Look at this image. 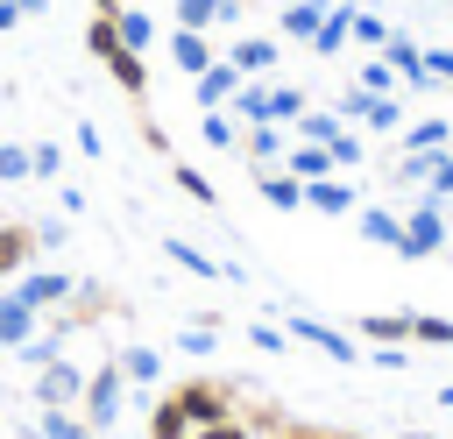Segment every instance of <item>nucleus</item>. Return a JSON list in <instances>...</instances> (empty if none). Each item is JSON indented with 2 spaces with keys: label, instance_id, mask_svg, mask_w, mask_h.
Segmentation results:
<instances>
[{
  "label": "nucleus",
  "instance_id": "nucleus-1",
  "mask_svg": "<svg viewBox=\"0 0 453 439\" xmlns=\"http://www.w3.org/2000/svg\"><path fill=\"white\" fill-rule=\"evenodd\" d=\"M453 241V220H446V205L439 198H418V205H403V262H425V255H439Z\"/></svg>",
  "mask_w": 453,
  "mask_h": 439
},
{
  "label": "nucleus",
  "instance_id": "nucleus-2",
  "mask_svg": "<svg viewBox=\"0 0 453 439\" xmlns=\"http://www.w3.org/2000/svg\"><path fill=\"white\" fill-rule=\"evenodd\" d=\"M120 397H127V375H120V361H99V368L85 375V397H78L85 425H92V432H113V418H120Z\"/></svg>",
  "mask_w": 453,
  "mask_h": 439
},
{
  "label": "nucleus",
  "instance_id": "nucleus-3",
  "mask_svg": "<svg viewBox=\"0 0 453 439\" xmlns=\"http://www.w3.org/2000/svg\"><path fill=\"white\" fill-rule=\"evenodd\" d=\"M78 397H85V368H78V361L57 354V361L35 368V404H42V411H78Z\"/></svg>",
  "mask_w": 453,
  "mask_h": 439
},
{
  "label": "nucleus",
  "instance_id": "nucleus-4",
  "mask_svg": "<svg viewBox=\"0 0 453 439\" xmlns=\"http://www.w3.org/2000/svg\"><path fill=\"white\" fill-rule=\"evenodd\" d=\"M283 333H290V340H304V347H319L326 361H361L354 333H340V326H326V319H311V312H290V319H283Z\"/></svg>",
  "mask_w": 453,
  "mask_h": 439
},
{
  "label": "nucleus",
  "instance_id": "nucleus-5",
  "mask_svg": "<svg viewBox=\"0 0 453 439\" xmlns=\"http://www.w3.org/2000/svg\"><path fill=\"white\" fill-rule=\"evenodd\" d=\"M304 205H311V212H326V220H354L361 184H354L347 170H326V177H311V184H304Z\"/></svg>",
  "mask_w": 453,
  "mask_h": 439
},
{
  "label": "nucleus",
  "instance_id": "nucleus-6",
  "mask_svg": "<svg viewBox=\"0 0 453 439\" xmlns=\"http://www.w3.org/2000/svg\"><path fill=\"white\" fill-rule=\"evenodd\" d=\"M219 57H226L241 78H269V71L283 64V35H234Z\"/></svg>",
  "mask_w": 453,
  "mask_h": 439
},
{
  "label": "nucleus",
  "instance_id": "nucleus-7",
  "mask_svg": "<svg viewBox=\"0 0 453 439\" xmlns=\"http://www.w3.org/2000/svg\"><path fill=\"white\" fill-rule=\"evenodd\" d=\"M99 71L127 92V106H149V57L142 50H127V42H113L106 57H99Z\"/></svg>",
  "mask_w": 453,
  "mask_h": 439
},
{
  "label": "nucleus",
  "instance_id": "nucleus-8",
  "mask_svg": "<svg viewBox=\"0 0 453 439\" xmlns=\"http://www.w3.org/2000/svg\"><path fill=\"white\" fill-rule=\"evenodd\" d=\"M375 57H389L396 85H411V92H432V71H425V42H411L403 28H389V42H382Z\"/></svg>",
  "mask_w": 453,
  "mask_h": 439
},
{
  "label": "nucleus",
  "instance_id": "nucleus-9",
  "mask_svg": "<svg viewBox=\"0 0 453 439\" xmlns=\"http://www.w3.org/2000/svg\"><path fill=\"white\" fill-rule=\"evenodd\" d=\"M283 149H290V127H276V120H255V127H241V163L248 170H276L283 163Z\"/></svg>",
  "mask_w": 453,
  "mask_h": 439
},
{
  "label": "nucleus",
  "instance_id": "nucleus-10",
  "mask_svg": "<svg viewBox=\"0 0 453 439\" xmlns=\"http://www.w3.org/2000/svg\"><path fill=\"white\" fill-rule=\"evenodd\" d=\"M14 290H21V297L42 312V319H50V312H57V304L78 290V276H64V269H21V276H14Z\"/></svg>",
  "mask_w": 453,
  "mask_h": 439
},
{
  "label": "nucleus",
  "instance_id": "nucleus-11",
  "mask_svg": "<svg viewBox=\"0 0 453 439\" xmlns=\"http://www.w3.org/2000/svg\"><path fill=\"white\" fill-rule=\"evenodd\" d=\"M35 248H42V234H35L28 220H0V283H14V276L35 262Z\"/></svg>",
  "mask_w": 453,
  "mask_h": 439
},
{
  "label": "nucleus",
  "instance_id": "nucleus-12",
  "mask_svg": "<svg viewBox=\"0 0 453 439\" xmlns=\"http://www.w3.org/2000/svg\"><path fill=\"white\" fill-rule=\"evenodd\" d=\"M35 333H42V312L21 290H0V347H28Z\"/></svg>",
  "mask_w": 453,
  "mask_h": 439
},
{
  "label": "nucleus",
  "instance_id": "nucleus-13",
  "mask_svg": "<svg viewBox=\"0 0 453 439\" xmlns=\"http://www.w3.org/2000/svg\"><path fill=\"white\" fill-rule=\"evenodd\" d=\"M234 92H241V71H234L226 57H212V64H205V71L191 78V99H198V113H212V106H226Z\"/></svg>",
  "mask_w": 453,
  "mask_h": 439
},
{
  "label": "nucleus",
  "instance_id": "nucleus-14",
  "mask_svg": "<svg viewBox=\"0 0 453 439\" xmlns=\"http://www.w3.org/2000/svg\"><path fill=\"white\" fill-rule=\"evenodd\" d=\"M212 57H219V42H212L205 28H170V64H177L184 78H198Z\"/></svg>",
  "mask_w": 453,
  "mask_h": 439
},
{
  "label": "nucleus",
  "instance_id": "nucleus-15",
  "mask_svg": "<svg viewBox=\"0 0 453 439\" xmlns=\"http://www.w3.org/2000/svg\"><path fill=\"white\" fill-rule=\"evenodd\" d=\"M354 227L375 248H403V205H354Z\"/></svg>",
  "mask_w": 453,
  "mask_h": 439
},
{
  "label": "nucleus",
  "instance_id": "nucleus-16",
  "mask_svg": "<svg viewBox=\"0 0 453 439\" xmlns=\"http://www.w3.org/2000/svg\"><path fill=\"white\" fill-rule=\"evenodd\" d=\"M226 106H234L248 127H255V120H276V78H241V92H234ZM276 127H283V120H276Z\"/></svg>",
  "mask_w": 453,
  "mask_h": 439
},
{
  "label": "nucleus",
  "instance_id": "nucleus-17",
  "mask_svg": "<svg viewBox=\"0 0 453 439\" xmlns=\"http://www.w3.org/2000/svg\"><path fill=\"white\" fill-rule=\"evenodd\" d=\"M241 127H248V120H241L234 106H212V113H198V142H205L212 156H234V149H241Z\"/></svg>",
  "mask_w": 453,
  "mask_h": 439
},
{
  "label": "nucleus",
  "instance_id": "nucleus-18",
  "mask_svg": "<svg viewBox=\"0 0 453 439\" xmlns=\"http://www.w3.org/2000/svg\"><path fill=\"white\" fill-rule=\"evenodd\" d=\"M255 191H262L269 212H297V205H304V177H290L283 163H276V170H255Z\"/></svg>",
  "mask_w": 453,
  "mask_h": 439
},
{
  "label": "nucleus",
  "instance_id": "nucleus-19",
  "mask_svg": "<svg viewBox=\"0 0 453 439\" xmlns=\"http://www.w3.org/2000/svg\"><path fill=\"white\" fill-rule=\"evenodd\" d=\"M163 248H170V262H177V269H191V276H205V283H219V276H226V283H241V269H234V262H212L198 241H177V234H170Z\"/></svg>",
  "mask_w": 453,
  "mask_h": 439
},
{
  "label": "nucleus",
  "instance_id": "nucleus-20",
  "mask_svg": "<svg viewBox=\"0 0 453 439\" xmlns=\"http://www.w3.org/2000/svg\"><path fill=\"white\" fill-rule=\"evenodd\" d=\"M326 7H333V0H283L276 35H283V42H311V35H319V21H326Z\"/></svg>",
  "mask_w": 453,
  "mask_h": 439
},
{
  "label": "nucleus",
  "instance_id": "nucleus-21",
  "mask_svg": "<svg viewBox=\"0 0 453 439\" xmlns=\"http://www.w3.org/2000/svg\"><path fill=\"white\" fill-rule=\"evenodd\" d=\"M354 326H361V340H375V347H411V312H361Z\"/></svg>",
  "mask_w": 453,
  "mask_h": 439
},
{
  "label": "nucleus",
  "instance_id": "nucleus-22",
  "mask_svg": "<svg viewBox=\"0 0 453 439\" xmlns=\"http://www.w3.org/2000/svg\"><path fill=\"white\" fill-rule=\"evenodd\" d=\"M347 7H354V0H333V7H326V21H319V35L304 42L311 57H340V50H347Z\"/></svg>",
  "mask_w": 453,
  "mask_h": 439
},
{
  "label": "nucleus",
  "instance_id": "nucleus-23",
  "mask_svg": "<svg viewBox=\"0 0 453 439\" xmlns=\"http://www.w3.org/2000/svg\"><path fill=\"white\" fill-rule=\"evenodd\" d=\"M283 170L311 184V177H326V170H333V149H319V142H297V135H290V149H283Z\"/></svg>",
  "mask_w": 453,
  "mask_h": 439
},
{
  "label": "nucleus",
  "instance_id": "nucleus-24",
  "mask_svg": "<svg viewBox=\"0 0 453 439\" xmlns=\"http://www.w3.org/2000/svg\"><path fill=\"white\" fill-rule=\"evenodd\" d=\"M113 28H120V42H127V50H142V57H149V50H156V35H163V28H156V14H142V7H120V14H113Z\"/></svg>",
  "mask_w": 453,
  "mask_h": 439
},
{
  "label": "nucleus",
  "instance_id": "nucleus-25",
  "mask_svg": "<svg viewBox=\"0 0 453 439\" xmlns=\"http://www.w3.org/2000/svg\"><path fill=\"white\" fill-rule=\"evenodd\" d=\"M35 432L42 439H106V432L85 425V411H35Z\"/></svg>",
  "mask_w": 453,
  "mask_h": 439
},
{
  "label": "nucleus",
  "instance_id": "nucleus-26",
  "mask_svg": "<svg viewBox=\"0 0 453 439\" xmlns=\"http://www.w3.org/2000/svg\"><path fill=\"white\" fill-rule=\"evenodd\" d=\"M347 42H361V50H382V42H389V21H382L375 7H347Z\"/></svg>",
  "mask_w": 453,
  "mask_h": 439
},
{
  "label": "nucleus",
  "instance_id": "nucleus-27",
  "mask_svg": "<svg viewBox=\"0 0 453 439\" xmlns=\"http://www.w3.org/2000/svg\"><path fill=\"white\" fill-rule=\"evenodd\" d=\"M290 135H297V142H319V149H333V142L347 135V120H340V113H319V106H311V113H304V120H297Z\"/></svg>",
  "mask_w": 453,
  "mask_h": 439
},
{
  "label": "nucleus",
  "instance_id": "nucleus-28",
  "mask_svg": "<svg viewBox=\"0 0 453 439\" xmlns=\"http://www.w3.org/2000/svg\"><path fill=\"white\" fill-rule=\"evenodd\" d=\"M170 184H177L191 205H219V191H212V177H205L198 163H170Z\"/></svg>",
  "mask_w": 453,
  "mask_h": 439
},
{
  "label": "nucleus",
  "instance_id": "nucleus-29",
  "mask_svg": "<svg viewBox=\"0 0 453 439\" xmlns=\"http://www.w3.org/2000/svg\"><path fill=\"white\" fill-rule=\"evenodd\" d=\"M120 375L149 389V382H163V354H156V347H127V354H120Z\"/></svg>",
  "mask_w": 453,
  "mask_h": 439
},
{
  "label": "nucleus",
  "instance_id": "nucleus-30",
  "mask_svg": "<svg viewBox=\"0 0 453 439\" xmlns=\"http://www.w3.org/2000/svg\"><path fill=\"white\" fill-rule=\"evenodd\" d=\"M170 21H177V28H205V35H212V28H219V0H170Z\"/></svg>",
  "mask_w": 453,
  "mask_h": 439
},
{
  "label": "nucleus",
  "instance_id": "nucleus-31",
  "mask_svg": "<svg viewBox=\"0 0 453 439\" xmlns=\"http://www.w3.org/2000/svg\"><path fill=\"white\" fill-rule=\"evenodd\" d=\"M446 135H453V120H411L396 135V149H446Z\"/></svg>",
  "mask_w": 453,
  "mask_h": 439
},
{
  "label": "nucleus",
  "instance_id": "nucleus-32",
  "mask_svg": "<svg viewBox=\"0 0 453 439\" xmlns=\"http://www.w3.org/2000/svg\"><path fill=\"white\" fill-rule=\"evenodd\" d=\"M411 347H453V319H432V312H411Z\"/></svg>",
  "mask_w": 453,
  "mask_h": 439
},
{
  "label": "nucleus",
  "instance_id": "nucleus-33",
  "mask_svg": "<svg viewBox=\"0 0 453 439\" xmlns=\"http://www.w3.org/2000/svg\"><path fill=\"white\" fill-rule=\"evenodd\" d=\"M113 42H120V28H113V14H92V21H85V57L99 64V57H106Z\"/></svg>",
  "mask_w": 453,
  "mask_h": 439
},
{
  "label": "nucleus",
  "instance_id": "nucleus-34",
  "mask_svg": "<svg viewBox=\"0 0 453 439\" xmlns=\"http://www.w3.org/2000/svg\"><path fill=\"white\" fill-rule=\"evenodd\" d=\"M354 85H361V92H403V85H396V71H389V57H368V64L354 71Z\"/></svg>",
  "mask_w": 453,
  "mask_h": 439
},
{
  "label": "nucleus",
  "instance_id": "nucleus-35",
  "mask_svg": "<svg viewBox=\"0 0 453 439\" xmlns=\"http://www.w3.org/2000/svg\"><path fill=\"white\" fill-rule=\"evenodd\" d=\"M134 135H142V149H149V156H170V135H163V120H156L149 106H134Z\"/></svg>",
  "mask_w": 453,
  "mask_h": 439
},
{
  "label": "nucleus",
  "instance_id": "nucleus-36",
  "mask_svg": "<svg viewBox=\"0 0 453 439\" xmlns=\"http://www.w3.org/2000/svg\"><path fill=\"white\" fill-rule=\"evenodd\" d=\"M191 439H255V432L241 425V411H226V418H205V425H191Z\"/></svg>",
  "mask_w": 453,
  "mask_h": 439
},
{
  "label": "nucleus",
  "instance_id": "nucleus-37",
  "mask_svg": "<svg viewBox=\"0 0 453 439\" xmlns=\"http://www.w3.org/2000/svg\"><path fill=\"white\" fill-rule=\"evenodd\" d=\"M64 170V142H35L28 149V177H57Z\"/></svg>",
  "mask_w": 453,
  "mask_h": 439
},
{
  "label": "nucleus",
  "instance_id": "nucleus-38",
  "mask_svg": "<svg viewBox=\"0 0 453 439\" xmlns=\"http://www.w3.org/2000/svg\"><path fill=\"white\" fill-rule=\"evenodd\" d=\"M361 156H368V135H354V127H347V135L333 142V170H354Z\"/></svg>",
  "mask_w": 453,
  "mask_h": 439
},
{
  "label": "nucleus",
  "instance_id": "nucleus-39",
  "mask_svg": "<svg viewBox=\"0 0 453 439\" xmlns=\"http://www.w3.org/2000/svg\"><path fill=\"white\" fill-rule=\"evenodd\" d=\"M0 177H7V184L28 177V142H0Z\"/></svg>",
  "mask_w": 453,
  "mask_h": 439
},
{
  "label": "nucleus",
  "instance_id": "nucleus-40",
  "mask_svg": "<svg viewBox=\"0 0 453 439\" xmlns=\"http://www.w3.org/2000/svg\"><path fill=\"white\" fill-rule=\"evenodd\" d=\"M248 340H255L262 354H290V333H276V326H248Z\"/></svg>",
  "mask_w": 453,
  "mask_h": 439
},
{
  "label": "nucleus",
  "instance_id": "nucleus-41",
  "mask_svg": "<svg viewBox=\"0 0 453 439\" xmlns=\"http://www.w3.org/2000/svg\"><path fill=\"white\" fill-rule=\"evenodd\" d=\"M425 198H439V205H453V156H439V177L425 184Z\"/></svg>",
  "mask_w": 453,
  "mask_h": 439
},
{
  "label": "nucleus",
  "instance_id": "nucleus-42",
  "mask_svg": "<svg viewBox=\"0 0 453 439\" xmlns=\"http://www.w3.org/2000/svg\"><path fill=\"white\" fill-rule=\"evenodd\" d=\"M269 439H326V432H319V425H304V418H290V425H283V432H269Z\"/></svg>",
  "mask_w": 453,
  "mask_h": 439
},
{
  "label": "nucleus",
  "instance_id": "nucleus-43",
  "mask_svg": "<svg viewBox=\"0 0 453 439\" xmlns=\"http://www.w3.org/2000/svg\"><path fill=\"white\" fill-rule=\"evenodd\" d=\"M14 21H21V0H0V35H7Z\"/></svg>",
  "mask_w": 453,
  "mask_h": 439
},
{
  "label": "nucleus",
  "instance_id": "nucleus-44",
  "mask_svg": "<svg viewBox=\"0 0 453 439\" xmlns=\"http://www.w3.org/2000/svg\"><path fill=\"white\" fill-rule=\"evenodd\" d=\"M120 7H127V0H92V14H120Z\"/></svg>",
  "mask_w": 453,
  "mask_h": 439
},
{
  "label": "nucleus",
  "instance_id": "nucleus-45",
  "mask_svg": "<svg viewBox=\"0 0 453 439\" xmlns=\"http://www.w3.org/2000/svg\"><path fill=\"white\" fill-rule=\"evenodd\" d=\"M42 7H50V0H21V14H42Z\"/></svg>",
  "mask_w": 453,
  "mask_h": 439
},
{
  "label": "nucleus",
  "instance_id": "nucleus-46",
  "mask_svg": "<svg viewBox=\"0 0 453 439\" xmlns=\"http://www.w3.org/2000/svg\"><path fill=\"white\" fill-rule=\"evenodd\" d=\"M439 404H446V411H453V382H439Z\"/></svg>",
  "mask_w": 453,
  "mask_h": 439
},
{
  "label": "nucleus",
  "instance_id": "nucleus-47",
  "mask_svg": "<svg viewBox=\"0 0 453 439\" xmlns=\"http://www.w3.org/2000/svg\"><path fill=\"white\" fill-rule=\"evenodd\" d=\"M326 439H368V432H326Z\"/></svg>",
  "mask_w": 453,
  "mask_h": 439
},
{
  "label": "nucleus",
  "instance_id": "nucleus-48",
  "mask_svg": "<svg viewBox=\"0 0 453 439\" xmlns=\"http://www.w3.org/2000/svg\"><path fill=\"white\" fill-rule=\"evenodd\" d=\"M403 439H439V432H403Z\"/></svg>",
  "mask_w": 453,
  "mask_h": 439
},
{
  "label": "nucleus",
  "instance_id": "nucleus-49",
  "mask_svg": "<svg viewBox=\"0 0 453 439\" xmlns=\"http://www.w3.org/2000/svg\"><path fill=\"white\" fill-rule=\"evenodd\" d=\"M446 156H453V135H446Z\"/></svg>",
  "mask_w": 453,
  "mask_h": 439
},
{
  "label": "nucleus",
  "instance_id": "nucleus-50",
  "mask_svg": "<svg viewBox=\"0 0 453 439\" xmlns=\"http://www.w3.org/2000/svg\"><path fill=\"white\" fill-rule=\"evenodd\" d=\"M21 439H42V432H21Z\"/></svg>",
  "mask_w": 453,
  "mask_h": 439
},
{
  "label": "nucleus",
  "instance_id": "nucleus-51",
  "mask_svg": "<svg viewBox=\"0 0 453 439\" xmlns=\"http://www.w3.org/2000/svg\"><path fill=\"white\" fill-rule=\"evenodd\" d=\"M446 255H453V241H446Z\"/></svg>",
  "mask_w": 453,
  "mask_h": 439
}]
</instances>
